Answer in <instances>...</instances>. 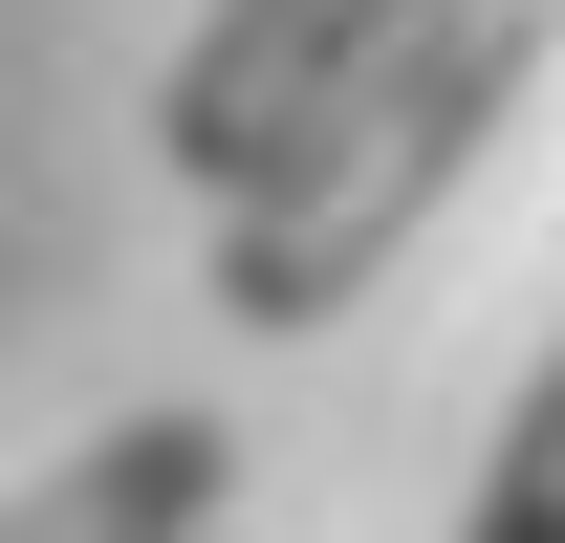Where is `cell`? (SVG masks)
<instances>
[{"mask_svg": "<svg viewBox=\"0 0 565 543\" xmlns=\"http://www.w3.org/2000/svg\"><path fill=\"white\" fill-rule=\"evenodd\" d=\"M174 522H217V413H109L87 457L0 500V543H174Z\"/></svg>", "mask_w": 565, "mask_h": 543, "instance_id": "cell-3", "label": "cell"}, {"mask_svg": "<svg viewBox=\"0 0 565 543\" xmlns=\"http://www.w3.org/2000/svg\"><path fill=\"white\" fill-rule=\"evenodd\" d=\"M414 22H435V0H217L196 44H174V87H152L174 196H262V174H305V152L370 109V66H392Z\"/></svg>", "mask_w": 565, "mask_h": 543, "instance_id": "cell-2", "label": "cell"}, {"mask_svg": "<svg viewBox=\"0 0 565 543\" xmlns=\"http://www.w3.org/2000/svg\"><path fill=\"white\" fill-rule=\"evenodd\" d=\"M457 543H565V327H544V370L500 392V457H479V500H457Z\"/></svg>", "mask_w": 565, "mask_h": 543, "instance_id": "cell-4", "label": "cell"}, {"mask_svg": "<svg viewBox=\"0 0 565 543\" xmlns=\"http://www.w3.org/2000/svg\"><path fill=\"white\" fill-rule=\"evenodd\" d=\"M174 543H239V522H174Z\"/></svg>", "mask_w": 565, "mask_h": 543, "instance_id": "cell-5", "label": "cell"}, {"mask_svg": "<svg viewBox=\"0 0 565 543\" xmlns=\"http://www.w3.org/2000/svg\"><path fill=\"white\" fill-rule=\"evenodd\" d=\"M544 66H565V0H435V22L370 66V109L305 152V174L217 196V327H262V348L349 327L370 283L435 239V196H457V174L522 131V87H544Z\"/></svg>", "mask_w": 565, "mask_h": 543, "instance_id": "cell-1", "label": "cell"}]
</instances>
